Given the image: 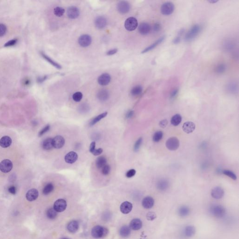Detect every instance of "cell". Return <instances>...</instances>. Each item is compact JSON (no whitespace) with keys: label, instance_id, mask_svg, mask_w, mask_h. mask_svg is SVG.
<instances>
[{"label":"cell","instance_id":"38","mask_svg":"<svg viewBox=\"0 0 239 239\" xmlns=\"http://www.w3.org/2000/svg\"><path fill=\"white\" fill-rule=\"evenodd\" d=\"M46 216L49 219L53 220L57 216V212L55 211L53 208H50L48 209L46 212Z\"/></svg>","mask_w":239,"mask_h":239},{"label":"cell","instance_id":"20","mask_svg":"<svg viewBox=\"0 0 239 239\" xmlns=\"http://www.w3.org/2000/svg\"><path fill=\"white\" fill-rule=\"evenodd\" d=\"M196 126L194 123L191 122H187L183 126V130L185 133L190 134L195 130Z\"/></svg>","mask_w":239,"mask_h":239},{"label":"cell","instance_id":"34","mask_svg":"<svg viewBox=\"0 0 239 239\" xmlns=\"http://www.w3.org/2000/svg\"><path fill=\"white\" fill-rule=\"evenodd\" d=\"M41 54L42 57L44 58L46 61H47L48 62L50 63L51 65H53V66H54V67H56V68H57V69H61L62 67L60 65L58 64L56 62L54 61L53 60L52 58H50L49 57H48L47 55H46L43 52H41Z\"/></svg>","mask_w":239,"mask_h":239},{"label":"cell","instance_id":"39","mask_svg":"<svg viewBox=\"0 0 239 239\" xmlns=\"http://www.w3.org/2000/svg\"><path fill=\"white\" fill-rule=\"evenodd\" d=\"M53 185L52 183H49L45 186L44 189H43V191H42V193L44 195H47L50 194V192H52L53 191Z\"/></svg>","mask_w":239,"mask_h":239},{"label":"cell","instance_id":"9","mask_svg":"<svg viewBox=\"0 0 239 239\" xmlns=\"http://www.w3.org/2000/svg\"><path fill=\"white\" fill-rule=\"evenodd\" d=\"M78 42L82 47H86L90 45L92 42L91 37L89 35H83L79 37Z\"/></svg>","mask_w":239,"mask_h":239},{"label":"cell","instance_id":"22","mask_svg":"<svg viewBox=\"0 0 239 239\" xmlns=\"http://www.w3.org/2000/svg\"><path fill=\"white\" fill-rule=\"evenodd\" d=\"M107 23L106 19L103 17L99 16L95 18V26L99 29H102L105 27L106 26Z\"/></svg>","mask_w":239,"mask_h":239},{"label":"cell","instance_id":"46","mask_svg":"<svg viewBox=\"0 0 239 239\" xmlns=\"http://www.w3.org/2000/svg\"><path fill=\"white\" fill-rule=\"evenodd\" d=\"M184 32V29H182L179 30L178 36H177V37H176L173 40L174 44H179V42H180V40H181V36L183 34Z\"/></svg>","mask_w":239,"mask_h":239},{"label":"cell","instance_id":"6","mask_svg":"<svg viewBox=\"0 0 239 239\" xmlns=\"http://www.w3.org/2000/svg\"><path fill=\"white\" fill-rule=\"evenodd\" d=\"M124 25L127 30L130 31H133L137 27V20L135 17H130L125 21Z\"/></svg>","mask_w":239,"mask_h":239},{"label":"cell","instance_id":"51","mask_svg":"<svg viewBox=\"0 0 239 239\" xmlns=\"http://www.w3.org/2000/svg\"><path fill=\"white\" fill-rule=\"evenodd\" d=\"M17 41H18L17 39H12L6 42L4 45V46L5 47H10V46H13L17 44Z\"/></svg>","mask_w":239,"mask_h":239},{"label":"cell","instance_id":"41","mask_svg":"<svg viewBox=\"0 0 239 239\" xmlns=\"http://www.w3.org/2000/svg\"><path fill=\"white\" fill-rule=\"evenodd\" d=\"M65 12V10L60 7H57L54 9V13L55 16L58 17H61L63 16Z\"/></svg>","mask_w":239,"mask_h":239},{"label":"cell","instance_id":"15","mask_svg":"<svg viewBox=\"0 0 239 239\" xmlns=\"http://www.w3.org/2000/svg\"><path fill=\"white\" fill-rule=\"evenodd\" d=\"M111 81V76L109 74L105 73L99 76L98 79L99 84L101 86H107L110 83Z\"/></svg>","mask_w":239,"mask_h":239},{"label":"cell","instance_id":"48","mask_svg":"<svg viewBox=\"0 0 239 239\" xmlns=\"http://www.w3.org/2000/svg\"><path fill=\"white\" fill-rule=\"evenodd\" d=\"M142 142H143V138L142 137L139 138L135 142V144L134 145V150L135 151H137L139 149H140V147L142 145Z\"/></svg>","mask_w":239,"mask_h":239},{"label":"cell","instance_id":"45","mask_svg":"<svg viewBox=\"0 0 239 239\" xmlns=\"http://www.w3.org/2000/svg\"><path fill=\"white\" fill-rule=\"evenodd\" d=\"M83 97V94L81 92H76L73 94V99L76 102H79Z\"/></svg>","mask_w":239,"mask_h":239},{"label":"cell","instance_id":"18","mask_svg":"<svg viewBox=\"0 0 239 239\" xmlns=\"http://www.w3.org/2000/svg\"><path fill=\"white\" fill-rule=\"evenodd\" d=\"M154 199L150 196L144 198L142 201V206L145 209H150L154 205Z\"/></svg>","mask_w":239,"mask_h":239},{"label":"cell","instance_id":"31","mask_svg":"<svg viewBox=\"0 0 239 239\" xmlns=\"http://www.w3.org/2000/svg\"><path fill=\"white\" fill-rule=\"evenodd\" d=\"M107 159L103 156H99L96 161V166L98 169H101L107 164Z\"/></svg>","mask_w":239,"mask_h":239},{"label":"cell","instance_id":"23","mask_svg":"<svg viewBox=\"0 0 239 239\" xmlns=\"http://www.w3.org/2000/svg\"><path fill=\"white\" fill-rule=\"evenodd\" d=\"M143 226V223L141 220L139 219H133L130 223V227L133 230H138L141 229Z\"/></svg>","mask_w":239,"mask_h":239},{"label":"cell","instance_id":"12","mask_svg":"<svg viewBox=\"0 0 239 239\" xmlns=\"http://www.w3.org/2000/svg\"><path fill=\"white\" fill-rule=\"evenodd\" d=\"M211 195L214 199H219L223 197L224 195V191L222 188L216 187L212 191Z\"/></svg>","mask_w":239,"mask_h":239},{"label":"cell","instance_id":"53","mask_svg":"<svg viewBox=\"0 0 239 239\" xmlns=\"http://www.w3.org/2000/svg\"><path fill=\"white\" fill-rule=\"evenodd\" d=\"M50 129V126L49 125H47L39 132L38 135L39 136H41L42 135L45 134V133H46Z\"/></svg>","mask_w":239,"mask_h":239},{"label":"cell","instance_id":"11","mask_svg":"<svg viewBox=\"0 0 239 239\" xmlns=\"http://www.w3.org/2000/svg\"><path fill=\"white\" fill-rule=\"evenodd\" d=\"M53 146L55 149H61L65 143V139L61 135H57L53 138Z\"/></svg>","mask_w":239,"mask_h":239},{"label":"cell","instance_id":"8","mask_svg":"<svg viewBox=\"0 0 239 239\" xmlns=\"http://www.w3.org/2000/svg\"><path fill=\"white\" fill-rule=\"evenodd\" d=\"M13 168L12 163L9 159H5L0 163V170L4 173L10 172Z\"/></svg>","mask_w":239,"mask_h":239},{"label":"cell","instance_id":"58","mask_svg":"<svg viewBox=\"0 0 239 239\" xmlns=\"http://www.w3.org/2000/svg\"><path fill=\"white\" fill-rule=\"evenodd\" d=\"M8 191H9V193H11L12 194L15 195L16 193V191H17V189H16V188L15 186H10L9 188Z\"/></svg>","mask_w":239,"mask_h":239},{"label":"cell","instance_id":"42","mask_svg":"<svg viewBox=\"0 0 239 239\" xmlns=\"http://www.w3.org/2000/svg\"><path fill=\"white\" fill-rule=\"evenodd\" d=\"M163 137V133L161 131H159L158 132H155L153 135V141L156 143L159 142L162 140Z\"/></svg>","mask_w":239,"mask_h":239},{"label":"cell","instance_id":"3","mask_svg":"<svg viewBox=\"0 0 239 239\" xmlns=\"http://www.w3.org/2000/svg\"><path fill=\"white\" fill-rule=\"evenodd\" d=\"M201 30V26L199 25L195 24L193 25L186 34L185 37H184L185 40L186 41L192 40L199 35V34Z\"/></svg>","mask_w":239,"mask_h":239},{"label":"cell","instance_id":"60","mask_svg":"<svg viewBox=\"0 0 239 239\" xmlns=\"http://www.w3.org/2000/svg\"><path fill=\"white\" fill-rule=\"evenodd\" d=\"M117 52V49H114L109 50V52H107V54L110 56V55H114V54L116 53Z\"/></svg>","mask_w":239,"mask_h":239},{"label":"cell","instance_id":"5","mask_svg":"<svg viewBox=\"0 0 239 239\" xmlns=\"http://www.w3.org/2000/svg\"><path fill=\"white\" fill-rule=\"evenodd\" d=\"M174 9V5L172 2H165L161 6V12L163 15L169 16L173 13Z\"/></svg>","mask_w":239,"mask_h":239},{"label":"cell","instance_id":"2","mask_svg":"<svg viewBox=\"0 0 239 239\" xmlns=\"http://www.w3.org/2000/svg\"><path fill=\"white\" fill-rule=\"evenodd\" d=\"M209 211L212 216L217 218H222L226 214V210L224 207L219 204L212 205L210 207Z\"/></svg>","mask_w":239,"mask_h":239},{"label":"cell","instance_id":"55","mask_svg":"<svg viewBox=\"0 0 239 239\" xmlns=\"http://www.w3.org/2000/svg\"><path fill=\"white\" fill-rule=\"evenodd\" d=\"M103 152V150L102 148H99V149H96L93 151V154L94 155H101Z\"/></svg>","mask_w":239,"mask_h":239},{"label":"cell","instance_id":"56","mask_svg":"<svg viewBox=\"0 0 239 239\" xmlns=\"http://www.w3.org/2000/svg\"><path fill=\"white\" fill-rule=\"evenodd\" d=\"M178 93H179V90L178 89H175L173 90L171 92V99H172L175 98L176 96H177V94H178Z\"/></svg>","mask_w":239,"mask_h":239},{"label":"cell","instance_id":"13","mask_svg":"<svg viewBox=\"0 0 239 239\" xmlns=\"http://www.w3.org/2000/svg\"><path fill=\"white\" fill-rule=\"evenodd\" d=\"M67 15L70 19L77 18L79 15V9L78 8L74 6L69 7L67 9Z\"/></svg>","mask_w":239,"mask_h":239},{"label":"cell","instance_id":"61","mask_svg":"<svg viewBox=\"0 0 239 239\" xmlns=\"http://www.w3.org/2000/svg\"><path fill=\"white\" fill-rule=\"evenodd\" d=\"M133 114H134V112H133V111H128V112L127 113V118H130L131 117H132V116H133Z\"/></svg>","mask_w":239,"mask_h":239},{"label":"cell","instance_id":"14","mask_svg":"<svg viewBox=\"0 0 239 239\" xmlns=\"http://www.w3.org/2000/svg\"><path fill=\"white\" fill-rule=\"evenodd\" d=\"M78 158V155L76 152L71 151L67 153L65 157V160L66 163L70 164L74 163Z\"/></svg>","mask_w":239,"mask_h":239},{"label":"cell","instance_id":"10","mask_svg":"<svg viewBox=\"0 0 239 239\" xmlns=\"http://www.w3.org/2000/svg\"><path fill=\"white\" fill-rule=\"evenodd\" d=\"M117 8L120 13L126 14L130 11V6L127 1H121L118 4Z\"/></svg>","mask_w":239,"mask_h":239},{"label":"cell","instance_id":"35","mask_svg":"<svg viewBox=\"0 0 239 239\" xmlns=\"http://www.w3.org/2000/svg\"><path fill=\"white\" fill-rule=\"evenodd\" d=\"M182 117L179 114H176L171 118V122L174 126H177L181 123Z\"/></svg>","mask_w":239,"mask_h":239},{"label":"cell","instance_id":"63","mask_svg":"<svg viewBox=\"0 0 239 239\" xmlns=\"http://www.w3.org/2000/svg\"><path fill=\"white\" fill-rule=\"evenodd\" d=\"M209 2L210 3H211V4H215V3H216V2H218V1H216V0H211V1H209Z\"/></svg>","mask_w":239,"mask_h":239},{"label":"cell","instance_id":"25","mask_svg":"<svg viewBox=\"0 0 239 239\" xmlns=\"http://www.w3.org/2000/svg\"><path fill=\"white\" fill-rule=\"evenodd\" d=\"M79 228V223L76 220H72L67 225V228L72 233L76 232Z\"/></svg>","mask_w":239,"mask_h":239},{"label":"cell","instance_id":"64","mask_svg":"<svg viewBox=\"0 0 239 239\" xmlns=\"http://www.w3.org/2000/svg\"><path fill=\"white\" fill-rule=\"evenodd\" d=\"M67 239V238H64V239Z\"/></svg>","mask_w":239,"mask_h":239},{"label":"cell","instance_id":"62","mask_svg":"<svg viewBox=\"0 0 239 239\" xmlns=\"http://www.w3.org/2000/svg\"><path fill=\"white\" fill-rule=\"evenodd\" d=\"M47 78V76H44V77L41 78H38V82H42L45 81Z\"/></svg>","mask_w":239,"mask_h":239},{"label":"cell","instance_id":"16","mask_svg":"<svg viewBox=\"0 0 239 239\" xmlns=\"http://www.w3.org/2000/svg\"><path fill=\"white\" fill-rule=\"evenodd\" d=\"M170 183L166 179H161L156 184V187L161 191H165L169 188Z\"/></svg>","mask_w":239,"mask_h":239},{"label":"cell","instance_id":"24","mask_svg":"<svg viewBox=\"0 0 239 239\" xmlns=\"http://www.w3.org/2000/svg\"><path fill=\"white\" fill-rule=\"evenodd\" d=\"M164 38H165V37H164V36H163V37H160V38H159L158 40H156L155 42L151 44L150 46H148V47L145 48V49L142 52V53H147V52L150 51V50L154 49L156 46H158L159 44H161V43H162V42L163 41Z\"/></svg>","mask_w":239,"mask_h":239},{"label":"cell","instance_id":"43","mask_svg":"<svg viewBox=\"0 0 239 239\" xmlns=\"http://www.w3.org/2000/svg\"><path fill=\"white\" fill-rule=\"evenodd\" d=\"M235 44L231 40H227L226 42H225L224 46L225 49L226 50L230 51L234 49L235 47Z\"/></svg>","mask_w":239,"mask_h":239},{"label":"cell","instance_id":"37","mask_svg":"<svg viewBox=\"0 0 239 239\" xmlns=\"http://www.w3.org/2000/svg\"><path fill=\"white\" fill-rule=\"evenodd\" d=\"M143 91V88L141 86H136L133 87L131 90V94L133 96H136L140 95Z\"/></svg>","mask_w":239,"mask_h":239},{"label":"cell","instance_id":"29","mask_svg":"<svg viewBox=\"0 0 239 239\" xmlns=\"http://www.w3.org/2000/svg\"><path fill=\"white\" fill-rule=\"evenodd\" d=\"M178 212L179 215L180 217H186L190 214V209L187 206H181L178 209Z\"/></svg>","mask_w":239,"mask_h":239},{"label":"cell","instance_id":"40","mask_svg":"<svg viewBox=\"0 0 239 239\" xmlns=\"http://www.w3.org/2000/svg\"><path fill=\"white\" fill-rule=\"evenodd\" d=\"M226 70V65L224 64H220L217 65L215 68V72L216 73L220 74L223 73Z\"/></svg>","mask_w":239,"mask_h":239},{"label":"cell","instance_id":"28","mask_svg":"<svg viewBox=\"0 0 239 239\" xmlns=\"http://www.w3.org/2000/svg\"><path fill=\"white\" fill-rule=\"evenodd\" d=\"M109 97L108 91L105 89H102L99 91L97 94V97L99 101L104 102L107 100Z\"/></svg>","mask_w":239,"mask_h":239},{"label":"cell","instance_id":"49","mask_svg":"<svg viewBox=\"0 0 239 239\" xmlns=\"http://www.w3.org/2000/svg\"><path fill=\"white\" fill-rule=\"evenodd\" d=\"M102 172L104 175H107L110 171V167L108 164H106L102 168Z\"/></svg>","mask_w":239,"mask_h":239},{"label":"cell","instance_id":"21","mask_svg":"<svg viewBox=\"0 0 239 239\" xmlns=\"http://www.w3.org/2000/svg\"><path fill=\"white\" fill-rule=\"evenodd\" d=\"M133 208L132 204L128 201H125L121 204L120 210L123 214H128L130 213Z\"/></svg>","mask_w":239,"mask_h":239},{"label":"cell","instance_id":"27","mask_svg":"<svg viewBox=\"0 0 239 239\" xmlns=\"http://www.w3.org/2000/svg\"><path fill=\"white\" fill-rule=\"evenodd\" d=\"M12 143V139L9 136H4L0 139V146L4 148L9 147Z\"/></svg>","mask_w":239,"mask_h":239},{"label":"cell","instance_id":"50","mask_svg":"<svg viewBox=\"0 0 239 239\" xmlns=\"http://www.w3.org/2000/svg\"><path fill=\"white\" fill-rule=\"evenodd\" d=\"M156 218V215L155 212H150L146 215V218L148 220L152 221V220H154Z\"/></svg>","mask_w":239,"mask_h":239},{"label":"cell","instance_id":"54","mask_svg":"<svg viewBox=\"0 0 239 239\" xmlns=\"http://www.w3.org/2000/svg\"><path fill=\"white\" fill-rule=\"evenodd\" d=\"M161 29V25L159 22H156L153 25V31L155 32H158L159 31H160Z\"/></svg>","mask_w":239,"mask_h":239},{"label":"cell","instance_id":"47","mask_svg":"<svg viewBox=\"0 0 239 239\" xmlns=\"http://www.w3.org/2000/svg\"><path fill=\"white\" fill-rule=\"evenodd\" d=\"M7 26L4 24H0V37H2L4 36L7 32Z\"/></svg>","mask_w":239,"mask_h":239},{"label":"cell","instance_id":"19","mask_svg":"<svg viewBox=\"0 0 239 239\" xmlns=\"http://www.w3.org/2000/svg\"><path fill=\"white\" fill-rule=\"evenodd\" d=\"M151 27L149 24L147 22L141 23L138 27L139 32L142 35H146L150 33Z\"/></svg>","mask_w":239,"mask_h":239},{"label":"cell","instance_id":"36","mask_svg":"<svg viewBox=\"0 0 239 239\" xmlns=\"http://www.w3.org/2000/svg\"><path fill=\"white\" fill-rule=\"evenodd\" d=\"M107 112H105V113L101 114L96 116L95 118H94L92 121H91L90 122V125L91 126H94V124H96V123L98 122L99 121H101V120L104 118L107 115Z\"/></svg>","mask_w":239,"mask_h":239},{"label":"cell","instance_id":"30","mask_svg":"<svg viewBox=\"0 0 239 239\" xmlns=\"http://www.w3.org/2000/svg\"><path fill=\"white\" fill-rule=\"evenodd\" d=\"M53 139L52 138H48L45 139L44 142H42V148L46 150H52L53 148Z\"/></svg>","mask_w":239,"mask_h":239},{"label":"cell","instance_id":"44","mask_svg":"<svg viewBox=\"0 0 239 239\" xmlns=\"http://www.w3.org/2000/svg\"><path fill=\"white\" fill-rule=\"evenodd\" d=\"M222 173L225 175L228 176L231 179H233V180H236L237 179V176L235 174V173L233 171H230L229 170H224L222 171Z\"/></svg>","mask_w":239,"mask_h":239},{"label":"cell","instance_id":"7","mask_svg":"<svg viewBox=\"0 0 239 239\" xmlns=\"http://www.w3.org/2000/svg\"><path fill=\"white\" fill-rule=\"evenodd\" d=\"M66 202L64 199H58L54 204L53 208L57 212H62L66 209Z\"/></svg>","mask_w":239,"mask_h":239},{"label":"cell","instance_id":"26","mask_svg":"<svg viewBox=\"0 0 239 239\" xmlns=\"http://www.w3.org/2000/svg\"><path fill=\"white\" fill-rule=\"evenodd\" d=\"M196 229L192 226H188L185 227L184 230V235L187 238H190L194 235Z\"/></svg>","mask_w":239,"mask_h":239},{"label":"cell","instance_id":"59","mask_svg":"<svg viewBox=\"0 0 239 239\" xmlns=\"http://www.w3.org/2000/svg\"><path fill=\"white\" fill-rule=\"evenodd\" d=\"M167 124L168 122L166 120H162L160 122L159 125H160V127H161L164 128V127H166Z\"/></svg>","mask_w":239,"mask_h":239},{"label":"cell","instance_id":"33","mask_svg":"<svg viewBox=\"0 0 239 239\" xmlns=\"http://www.w3.org/2000/svg\"><path fill=\"white\" fill-rule=\"evenodd\" d=\"M131 228L127 226H124L120 230V235L122 237H127L130 235Z\"/></svg>","mask_w":239,"mask_h":239},{"label":"cell","instance_id":"32","mask_svg":"<svg viewBox=\"0 0 239 239\" xmlns=\"http://www.w3.org/2000/svg\"><path fill=\"white\" fill-rule=\"evenodd\" d=\"M227 90L230 93H235L238 91V84L235 81H231L227 86Z\"/></svg>","mask_w":239,"mask_h":239},{"label":"cell","instance_id":"1","mask_svg":"<svg viewBox=\"0 0 239 239\" xmlns=\"http://www.w3.org/2000/svg\"><path fill=\"white\" fill-rule=\"evenodd\" d=\"M109 233V230L105 227L101 226H96L93 227L91 231V235L94 238H104Z\"/></svg>","mask_w":239,"mask_h":239},{"label":"cell","instance_id":"52","mask_svg":"<svg viewBox=\"0 0 239 239\" xmlns=\"http://www.w3.org/2000/svg\"><path fill=\"white\" fill-rule=\"evenodd\" d=\"M136 173V171L135 169H131L127 171L126 174V176L127 178H131L134 177Z\"/></svg>","mask_w":239,"mask_h":239},{"label":"cell","instance_id":"17","mask_svg":"<svg viewBox=\"0 0 239 239\" xmlns=\"http://www.w3.org/2000/svg\"><path fill=\"white\" fill-rule=\"evenodd\" d=\"M39 193L37 189H31L28 191L26 194V198L29 201H33L38 198Z\"/></svg>","mask_w":239,"mask_h":239},{"label":"cell","instance_id":"57","mask_svg":"<svg viewBox=\"0 0 239 239\" xmlns=\"http://www.w3.org/2000/svg\"><path fill=\"white\" fill-rule=\"evenodd\" d=\"M95 147H96V143L95 142H93L91 143L90 145L89 150L91 153H92L94 150H95Z\"/></svg>","mask_w":239,"mask_h":239},{"label":"cell","instance_id":"4","mask_svg":"<svg viewBox=\"0 0 239 239\" xmlns=\"http://www.w3.org/2000/svg\"><path fill=\"white\" fill-rule=\"evenodd\" d=\"M180 145L179 139L176 137H172L167 140L166 142V146L168 149L171 151H175L178 150Z\"/></svg>","mask_w":239,"mask_h":239}]
</instances>
